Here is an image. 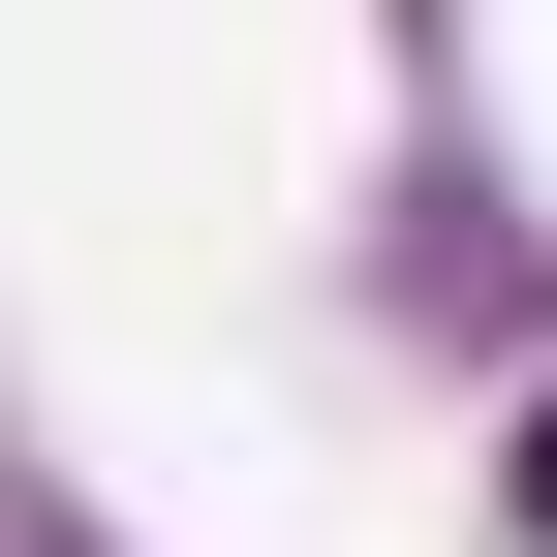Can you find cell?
<instances>
[{"label":"cell","instance_id":"obj_1","mask_svg":"<svg viewBox=\"0 0 557 557\" xmlns=\"http://www.w3.org/2000/svg\"><path fill=\"white\" fill-rule=\"evenodd\" d=\"M527 557H557V403H527Z\"/></svg>","mask_w":557,"mask_h":557}]
</instances>
